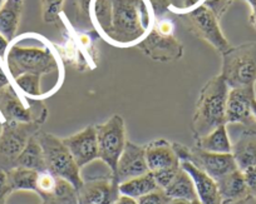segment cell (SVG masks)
<instances>
[{
  "instance_id": "4316f807",
  "label": "cell",
  "mask_w": 256,
  "mask_h": 204,
  "mask_svg": "<svg viewBox=\"0 0 256 204\" xmlns=\"http://www.w3.org/2000/svg\"><path fill=\"white\" fill-rule=\"evenodd\" d=\"M43 19L46 23H54L59 18L63 0H40Z\"/></svg>"
},
{
  "instance_id": "484cf974",
  "label": "cell",
  "mask_w": 256,
  "mask_h": 204,
  "mask_svg": "<svg viewBox=\"0 0 256 204\" xmlns=\"http://www.w3.org/2000/svg\"><path fill=\"white\" fill-rule=\"evenodd\" d=\"M40 79L42 75L26 73V74L14 78V83L23 94L28 95L30 98H39L43 94L40 88Z\"/></svg>"
},
{
  "instance_id": "5b68a950",
  "label": "cell",
  "mask_w": 256,
  "mask_h": 204,
  "mask_svg": "<svg viewBox=\"0 0 256 204\" xmlns=\"http://www.w3.org/2000/svg\"><path fill=\"white\" fill-rule=\"evenodd\" d=\"M36 137L43 149L46 171L70 182L78 191L83 184L82 173L70 149L63 143V139L43 130H39Z\"/></svg>"
},
{
  "instance_id": "5bb4252c",
  "label": "cell",
  "mask_w": 256,
  "mask_h": 204,
  "mask_svg": "<svg viewBox=\"0 0 256 204\" xmlns=\"http://www.w3.org/2000/svg\"><path fill=\"white\" fill-rule=\"evenodd\" d=\"M63 143L70 149V154L80 169L98 159L96 125H88L76 134L63 138Z\"/></svg>"
},
{
  "instance_id": "d590c367",
  "label": "cell",
  "mask_w": 256,
  "mask_h": 204,
  "mask_svg": "<svg viewBox=\"0 0 256 204\" xmlns=\"http://www.w3.org/2000/svg\"><path fill=\"white\" fill-rule=\"evenodd\" d=\"M8 85H10V80H9L8 75H6V73L4 72V69L0 65V89H3V88L8 87Z\"/></svg>"
},
{
  "instance_id": "8fae6325",
  "label": "cell",
  "mask_w": 256,
  "mask_h": 204,
  "mask_svg": "<svg viewBox=\"0 0 256 204\" xmlns=\"http://www.w3.org/2000/svg\"><path fill=\"white\" fill-rule=\"evenodd\" d=\"M140 49L150 56L151 59L157 61H172L180 59L184 53L182 44L174 35H167L157 31L152 28L147 33V35L137 44Z\"/></svg>"
},
{
  "instance_id": "b9f144b4",
  "label": "cell",
  "mask_w": 256,
  "mask_h": 204,
  "mask_svg": "<svg viewBox=\"0 0 256 204\" xmlns=\"http://www.w3.org/2000/svg\"><path fill=\"white\" fill-rule=\"evenodd\" d=\"M42 204H44V203H42Z\"/></svg>"
},
{
  "instance_id": "f35d334b",
  "label": "cell",
  "mask_w": 256,
  "mask_h": 204,
  "mask_svg": "<svg viewBox=\"0 0 256 204\" xmlns=\"http://www.w3.org/2000/svg\"><path fill=\"white\" fill-rule=\"evenodd\" d=\"M188 204H202V203H201V202H200V201H198V198H196V199H194V201L188 202Z\"/></svg>"
},
{
  "instance_id": "ac0fdd59",
  "label": "cell",
  "mask_w": 256,
  "mask_h": 204,
  "mask_svg": "<svg viewBox=\"0 0 256 204\" xmlns=\"http://www.w3.org/2000/svg\"><path fill=\"white\" fill-rule=\"evenodd\" d=\"M181 167L191 176L195 184L198 199L202 204H222L215 179L194 166L191 162H181Z\"/></svg>"
},
{
  "instance_id": "e575fe53",
  "label": "cell",
  "mask_w": 256,
  "mask_h": 204,
  "mask_svg": "<svg viewBox=\"0 0 256 204\" xmlns=\"http://www.w3.org/2000/svg\"><path fill=\"white\" fill-rule=\"evenodd\" d=\"M248 1V4L251 8V14H250V23L254 28L256 29V0H245Z\"/></svg>"
},
{
  "instance_id": "f546056e",
  "label": "cell",
  "mask_w": 256,
  "mask_h": 204,
  "mask_svg": "<svg viewBox=\"0 0 256 204\" xmlns=\"http://www.w3.org/2000/svg\"><path fill=\"white\" fill-rule=\"evenodd\" d=\"M232 3V0H205V5L208 9L212 10V13L218 16V19L225 14L230 4Z\"/></svg>"
},
{
  "instance_id": "7402d4cb",
  "label": "cell",
  "mask_w": 256,
  "mask_h": 204,
  "mask_svg": "<svg viewBox=\"0 0 256 204\" xmlns=\"http://www.w3.org/2000/svg\"><path fill=\"white\" fill-rule=\"evenodd\" d=\"M164 191L171 199H181V201L191 202L198 198L194 181H192L191 176L182 167L178 169L171 183Z\"/></svg>"
},
{
  "instance_id": "1f68e13d",
  "label": "cell",
  "mask_w": 256,
  "mask_h": 204,
  "mask_svg": "<svg viewBox=\"0 0 256 204\" xmlns=\"http://www.w3.org/2000/svg\"><path fill=\"white\" fill-rule=\"evenodd\" d=\"M245 177V181L248 183V191H250L251 198H254L256 201V171H250L242 173Z\"/></svg>"
},
{
  "instance_id": "6da1fadb",
  "label": "cell",
  "mask_w": 256,
  "mask_h": 204,
  "mask_svg": "<svg viewBox=\"0 0 256 204\" xmlns=\"http://www.w3.org/2000/svg\"><path fill=\"white\" fill-rule=\"evenodd\" d=\"M150 0H93L92 20L100 36L117 46L137 45L154 23Z\"/></svg>"
},
{
  "instance_id": "7a4b0ae2",
  "label": "cell",
  "mask_w": 256,
  "mask_h": 204,
  "mask_svg": "<svg viewBox=\"0 0 256 204\" xmlns=\"http://www.w3.org/2000/svg\"><path fill=\"white\" fill-rule=\"evenodd\" d=\"M228 89L221 75L208 80L201 89L192 118V134L198 139L220 125L226 124V102Z\"/></svg>"
},
{
  "instance_id": "4dcf8cb0",
  "label": "cell",
  "mask_w": 256,
  "mask_h": 204,
  "mask_svg": "<svg viewBox=\"0 0 256 204\" xmlns=\"http://www.w3.org/2000/svg\"><path fill=\"white\" fill-rule=\"evenodd\" d=\"M12 193L10 187H9L8 172L6 169L0 168V198L2 197H8V194Z\"/></svg>"
},
{
  "instance_id": "9a60e30c",
  "label": "cell",
  "mask_w": 256,
  "mask_h": 204,
  "mask_svg": "<svg viewBox=\"0 0 256 204\" xmlns=\"http://www.w3.org/2000/svg\"><path fill=\"white\" fill-rule=\"evenodd\" d=\"M150 169L146 161V152L144 146H138L132 142L126 143L124 149L120 154L117 163V169L114 173V181L118 184L128 179L136 178L142 174L148 173Z\"/></svg>"
},
{
  "instance_id": "836d02e7",
  "label": "cell",
  "mask_w": 256,
  "mask_h": 204,
  "mask_svg": "<svg viewBox=\"0 0 256 204\" xmlns=\"http://www.w3.org/2000/svg\"><path fill=\"white\" fill-rule=\"evenodd\" d=\"M112 204H138V202H137V199L131 198V197L120 194V197H118V198L116 199Z\"/></svg>"
},
{
  "instance_id": "ffe728a7",
  "label": "cell",
  "mask_w": 256,
  "mask_h": 204,
  "mask_svg": "<svg viewBox=\"0 0 256 204\" xmlns=\"http://www.w3.org/2000/svg\"><path fill=\"white\" fill-rule=\"evenodd\" d=\"M24 0H6L0 8V34L9 41L13 40L20 23Z\"/></svg>"
},
{
  "instance_id": "2e32d148",
  "label": "cell",
  "mask_w": 256,
  "mask_h": 204,
  "mask_svg": "<svg viewBox=\"0 0 256 204\" xmlns=\"http://www.w3.org/2000/svg\"><path fill=\"white\" fill-rule=\"evenodd\" d=\"M144 152H146V161L150 172L181 167V162L172 147V143L166 139H157L151 142L144 146Z\"/></svg>"
},
{
  "instance_id": "60d3db41",
  "label": "cell",
  "mask_w": 256,
  "mask_h": 204,
  "mask_svg": "<svg viewBox=\"0 0 256 204\" xmlns=\"http://www.w3.org/2000/svg\"><path fill=\"white\" fill-rule=\"evenodd\" d=\"M4 1H6V0H0V8H2V5L4 4Z\"/></svg>"
},
{
  "instance_id": "30bf717a",
  "label": "cell",
  "mask_w": 256,
  "mask_h": 204,
  "mask_svg": "<svg viewBox=\"0 0 256 204\" xmlns=\"http://www.w3.org/2000/svg\"><path fill=\"white\" fill-rule=\"evenodd\" d=\"M77 192L78 204H112L120 197L118 183L112 173L83 178Z\"/></svg>"
},
{
  "instance_id": "83f0119b",
  "label": "cell",
  "mask_w": 256,
  "mask_h": 204,
  "mask_svg": "<svg viewBox=\"0 0 256 204\" xmlns=\"http://www.w3.org/2000/svg\"><path fill=\"white\" fill-rule=\"evenodd\" d=\"M137 202H138V204H170L171 198L164 193V189L158 188L156 191L138 198Z\"/></svg>"
},
{
  "instance_id": "74e56055",
  "label": "cell",
  "mask_w": 256,
  "mask_h": 204,
  "mask_svg": "<svg viewBox=\"0 0 256 204\" xmlns=\"http://www.w3.org/2000/svg\"><path fill=\"white\" fill-rule=\"evenodd\" d=\"M170 204H188V202L181 201V199H171Z\"/></svg>"
},
{
  "instance_id": "3957f363",
  "label": "cell",
  "mask_w": 256,
  "mask_h": 204,
  "mask_svg": "<svg viewBox=\"0 0 256 204\" xmlns=\"http://www.w3.org/2000/svg\"><path fill=\"white\" fill-rule=\"evenodd\" d=\"M4 60L13 79L26 73L50 74L59 68L56 54L48 45H20L14 43L8 48Z\"/></svg>"
},
{
  "instance_id": "cb8c5ba5",
  "label": "cell",
  "mask_w": 256,
  "mask_h": 204,
  "mask_svg": "<svg viewBox=\"0 0 256 204\" xmlns=\"http://www.w3.org/2000/svg\"><path fill=\"white\" fill-rule=\"evenodd\" d=\"M158 184L154 181V177L151 172L142 176L136 177V178L128 179V181L122 182L118 184V191L120 194L123 196L131 197V198L138 199L141 197L146 196V194L151 193V192L158 189Z\"/></svg>"
},
{
  "instance_id": "8992f818",
  "label": "cell",
  "mask_w": 256,
  "mask_h": 204,
  "mask_svg": "<svg viewBox=\"0 0 256 204\" xmlns=\"http://www.w3.org/2000/svg\"><path fill=\"white\" fill-rule=\"evenodd\" d=\"M96 132L98 142V159L110 169L114 177L118 159L127 143L124 120L120 114H114L103 124L96 125Z\"/></svg>"
},
{
  "instance_id": "f1b7e54d",
  "label": "cell",
  "mask_w": 256,
  "mask_h": 204,
  "mask_svg": "<svg viewBox=\"0 0 256 204\" xmlns=\"http://www.w3.org/2000/svg\"><path fill=\"white\" fill-rule=\"evenodd\" d=\"M181 168V167H180ZM180 168H174V169H164V171H157V172H151L154 177V181L158 184V187L161 189H164L170 183L172 182V179L174 178V176L177 174Z\"/></svg>"
},
{
  "instance_id": "ab89813d",
  "label": "cell",
  "mask_w": 256,
  "mask_h": 204,
  "mask_svg": "<svg viewBox=\"0 0 256 204\" xmlns=\"http://www.w3.org/2000/svg\"><path fill=\"white\" fill-rule=\"evenodd\" d=\"M6 197H2V198H0V204H6Z\"/></svg>"
},
{
  "instance_id": "4fadbf2b",
  "label": "cell",
  "mask_w": 256,
  "mask_h": 204,
  "mask_svg": "<svg viewBox=\"0 0 256 204\" xmlns=\"http://www.w3.org/2000/svg\"><path fill=\"white\" fill-rule=\"evenodd\" d=\"M255 97V87L230 88L226 102V124L252 125L255 119L251 112V103Z\"/></svg>"
},
{
  "instance_id": "603a6c76",
  "label": "cell",
  "mask_w": 256,
  "mask_h": 204,
  "mask_svg": "<svg viewBox=\"0 0 256 204\" xmlns=\"http://www.w3.org/2000/svg\"><path fill=\"white\" fill-rule=\"evenodd\" d=\"M16 167H23V168H28L36 172L46 171L43 149H42L36 134H34L28 141L26 148L23 149L20 156L16 159Z\"/></svg>"
},
{
  "instance_id": "52a82bcc",
  "label": "cell",
  "mask_w": 256,
  "mask_h": 204,
  "mask_svg": "<svg viewBox=\"0 0 256 204\" xmlns=\"http://www.w3.org/2000/svg\"><path fill=\"white\" fill-rule=\"evenodd\" d=\"M40 130L36 123L4 122L0 135V168L6 172L16 168V159L20 156L26 143Z\"/></svg>"
},
{
  "instance_id": "d4e9b609",
  "label": "cell",
  "mask_w": 256,
  "mask_h": 204,
  "mask_svg": "<svg viewBox=\"0 0 256 204\" xmlns=\"http://www.w3.org/2000/svg\"><path fill=\"white\" fill-rule=\"evenodd\" d=\"M36 171L16 167L8 171V179L10 192H34L36 194V179H38Z\"/></svg>"
},
{
  "instance_id": "9c48e42d",
  "label": "cell",
  "mask_w": 256,
  "mask_h": 204,
  "mask_svg": "<svg viewBox=\"0 0 256 204\" xmlns=\"http://www.w3.org/2000/svg\"><path fill=\"white\" fill-rule=\"evenodd\" d=\"M0 113L6 122L36 123L42 125L48 117V110L42 102L28 107L16 94L12 85L0 89Z\"/></svg>"
},
{
  "instance_id": "d6986e66",
  "label": "cell",
  "mask_w": 256,
  "mask_h": 204,
  "mask_svg": "<svg viewBox=\"0 0 256 204\" xmlns=\"http://www.w3.org/2000/svg\"><path fill=\"white\" fill-rule=\"evenodd\" d=\"M232 156L236 166L242 173L256 171V132L244 130L235 144H232Z\"/></svg>"
},
{
  "instance_id": "8d00e7d4",
  "label": "cell",
  "mask_w": 256,
  "mask_h": 204,
  "mask_svg": "<svg viewBox=\"0 0 256 204\" xmlns=\"http://www.w3.org/2000/svg\"><path fill=\"white\" fill-rule=\"evenodd\" d=\"M251 112H252V117L256 122V97L252 99V103H251Z\"/></svg>"
},
{
  "instance_id": "d6a6232c",
  "label": "cell",
  "mask_w": 256,
  "mask_h": 204,
  "mask_svg": "<svg viewBox=\"0 0 256 204\" xmlns=\"http://www.w3.org/2000/svg\"><path fill=\"white\" fill-rule=\"evenodd\" d=\"M204 3H205V0H184L181 10L186 13V11H190L192 10V9L198 8V5H201V4Z\"/></svg>"
},
{
  "instance_id": "7c38bea8",
  "label": "cell",
  "mask_w": 256,
  "mask_h": 204,
  "mask_svg": "<svg viewBox=\"0 0 256 204\" xmlns=\"http://www.w3.org/2000/svg\"><path fill=\"white\" fill-rule=\"evenodd\" d=\"M186 162H191L215 181L238 169L232 153H211L198 147L190 148V156Z\"/></svg>"
},
{
  "instance_id": "277c9868",
  "label": "cell",
  "mask_w": 256,
  "mask_h": 204,
  "mask_svg": "<svg viewBox=\"0 0 256 204\" xmlns=\"http://www.w3.org/2000/svg\"><path fill=\"white\" fill-rule=\"evenodd\" d=\"M220 75L228 88L255 87L256 41L230 46L224 51Z\"/></svg>"
},
{
  "instance_id": "e0dca14e",
  "label": "cell",
  "mask_w": 256,
  "mask_h": 204,
  "mask_svg": "<svg viewBox=\"0 0 256 204\" xmlns=\"http://www.w3.org/2000/svg\"><path fill=\"white\" fill-rule=\"evenodd\" d=\"M222 204H244L251 199L250 191L240 169L216 181Z\"/></svg>"
},
{
  "instance_id": "ba28073f",
  "label": "cell",
  "mask_w": 256,
  "mask_h": 204,
  "mask_svg": "<svg viewBox=\"0 0 256 204\" xmlns=\"http://www.w3.org/2000/svg\"><path fill=\"white\" fill-rule=\"evenodd\" d=\"M184 16L190 30L206 43L212 45L221 54L230 49V43L220 29L218 24L220 19L205 4H201L198 8L186 11L184 13Z\"/></svg>"
},
{
  "instance_id": "44dd1931",
  "label": "cell",
  "mask_w": 256,
  "mask_h": 204,
  "mask_svg": "<svg viewBox=\"0 0 256 204\" xmlns=\"http://www.w3.org/2000/svg\"><path fill=\"white\" fill-rule=\"evenodd\" d=\"M228 124H222L208 134L195 139V147L211 153H231L232 144L228 137Z\"/></svg>"
}]
</instances>
